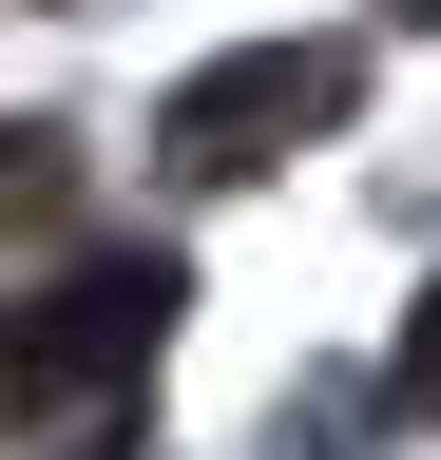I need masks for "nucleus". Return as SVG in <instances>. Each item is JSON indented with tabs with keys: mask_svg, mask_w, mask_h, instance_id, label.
<instances>
[{
	"mask_svg": "<svg viewBox=\"0 0 441 460\" xmlns=\"http://www.w3.org/2000/svg\"><path fill=\"white\" fill-rule=\"evenodd\" d=\"M403 402L441 422V288H422V326H403Z\"/></svg>",
	"mask_w": 441,
	"mask_h": 460,
	"instance_id": "20e7f679",
	"label": "nucleus"
},
{
	"mask_svg": "<svg viewBox=\"0 0 441 460\" xmlns=\"http://www.w3.org/2000/svg\"><path fill=\"white\" fill-rule=\"evenodd\" d=\"M346 96H365V58H346V39H250V58H211V77L154 115V154H173V172H269L288 135H326Z\"/></svg>",
	"mask_w": 441,
	"mask_h": 460,
	"instance_id": "f257e3e1",
	"label": "nucleus"
},
{
	"mask_svg": "<svg viewBox=\"0 0 441 460\" xmlns=\"http://www.w3.org/2000/svg\"><path fill=\"white\" fill-rule=\"evenodd\" d=\"M58 211H77V135L20 115V135H0V230H58Z\"/></svg>",
	"mask_w": 441,
	"mask_h": 460,
	"instance_id": "7ed1b4c3",
	"label": "nucleus"
},
{
	"mask_svg": "<svg viewBox=\"0 0 441 460\" xmlns=\"http://www.w3.org/2000/svg\"><path fill=\"white\" fill-rule=\"evenodd\" d=\"M154 345H173V269H154V250L77 269V288H39V307L0 326V422H39L58 384H135Z\"/></svg>",
	"mask_w": 441,
	"mask_h": 460,
	"instance_id": "f03ea898",
	"label": "nucleus"
},
{
	"mask_svg": "<svg viewBox=\"0 0 441 460\" xmlns=\"http://www.w3.org/2000/svg\"><path fill=\"white\" fill-rule=\"evenodd\" d=\"M403 20H441V0H403Z\"/></svg>",
	"mask_w": 441,
	"mask_h": 460,
	"instance_id": "39448f33",
	"label": "nucleus"
}]
</instances>
